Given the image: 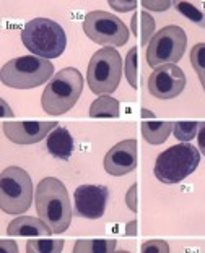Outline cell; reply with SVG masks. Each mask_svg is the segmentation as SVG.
<instances>
[{"instance_id": "6da1fadb", "label": "cell", "mask_w": 205, "mask_h": 253, "mask_svg": "<svg viewBox=\"0 0 205 253\" xmlns=\"http://www.w3.org/2000/svg\"><path fill=\"white\" fill-rule=\"evenodd\" d=\"M34 203L39 217L54 234L65 232L72 222V205L65 185L55 177H46L38 183Z\"/></svg>"}, {"instance_id": "7a4b0ae2", "label": "cell", "mask_w": 205, "mask_h": 253, "mask_svg": "<svg viewBox=\"0 0 205 253\" xmlns=\"http://www.w3.org/2000/svg\"><path fill=\"white\" fill-rule=\"evenodd\" d=\"M21 41L33 55L49 60L64 54L67 36L59 23L49 18H34L23 28Z\"/></svg>"}, {"instance_id": "3957f363", "label": "cell", "mask_w": 205, "mask_h": 253, "mask_svg": "<svg viewBox=\"0 0 205 253\" xmlns=\"http://www.w3.org/2000/svg\"><path fill=\"white\" fill-rule=\"evenodd\" d=\"M83 91V77L77 68L67 67L57 72L44 88L41 106L49 116H62L77 104Z\"/></svg>"}, {"instance_id": "277c9868", "label": "cell", "mask_w": 205, "mask_h": 253, "mask_svg": "<svg viewBox=\"0 0 205 253\" xmlns=\"http://www.w3.org/2000/svg\"><path fill=\"white\" fill-rule=\"evenodd\" d=\"M54 65L51 60L36 55H21L7 62L0 70V80L8 88L31 89L51 82Z\"/></svg>"}, {"instance_id": "5b68a950", "label": "cell", "mask_w": 205, "mask_h": 253, "mask_svg": "<svg viewBox=\"0 0 205 253\" xmlns=\"http://www.w3.org/2000/svg\"><path fill=\"white\" fill-rule=\"evenodd\" d=\"M201 163V153L191 143L169 146L159 154L155 163L156 179L163 183H179L187 179Z\"/></svg>"}, {"instance_id": "8992f818", "label": "cell", "mask_w": 205, "mask_h": 253, "mask_svg": "<svg viewBox=\"0 0 205 253\" xmlns=\"http://www.w3.org/2000/svg\"><path fill=\"white\" fill-rule=\"evenodd\" d=\"M122 59L114 47L96 50L88 63L87 82L91 93L104 96L117 89L122 77Z\"/></svg>"}, {"instance_id": "52a82bcc", "label": "cell", "mask_w": 205, "mask_h": 253, "mask_svg": "<svg viewBox=\"0 0 205 253\" xmlns=\"http://www.w3.org/2000/svg\"><path fill=\"white\" fill-rule=\"evenodd\" d=\"M33 201V182L30 174L10 166L0 174V210L7 214H23Z\"/></svg>"}, {"instance_id": "ba28073f", "label": "cell", "mask_w": 205, "mask_h": 253, "mask_svg": "<svg viewBox=\"0 0 205 253\" xmlns=\"http://www.w3.org/2000/svg\"><path fill=\"white\" fill-rule=\"evenodd\" d=\"M187 36L181 26L169 25L155 33L147 47V63L152 68L176 65L186 52Z\"/></svg>"}, {"instance_id": "9c48e42d", "label": "cell", "mask_w": 205, "mask_h": 253, "mask_svg": "<svg viewBox=\"0 0 205 253\" xmlns=\"http://www.w3.org/2000/svg\"><path fill=\"white\" fill-rule=\"evenodd\" d=\"M83 31L93 42L107 47H121L129 41V28L125 23L109 11L95 10L87 13L83 20Z\"/></svg>"}, {"instance_id": "30bf717a", "label": "cell", "mask_w": 205, "mask_h": 253, "mask_svg": "<svg viewBox=\"0 0 205 253\" xmlns=\"http://www.w3.org/2000/svg\"><path fill=\"white\" fill-rule=\"evenodd\" d=\"M186 88V75L178 65H161L148 77V91L158 99L178 97Z\"/></svg>"}, {"instance_id": "8fae6325", "label": "cell", "mask_w": 205, "mask_h": 253, "mask_svg": "<svg viewBox=\"0 0 205 253\" xmlns=\"http://www.w3.org/2000/svg\"><path fill=\"white\" fill-rule=\"evenodd\" d=\"M109 190L104 185H80L73 193L75 214L87 219H100L104 214Z\"/></svg>"}, {"instance_id": "7c38bea8", "label": "cell", "mask_w": 205, "mask_h": 253, "mask_svg": "<svg viewBox=\"0 0 205 253\" xmlns=\"http://www.w3.org/2000/svg\"><path fill=\"white\" fill-rule=\"evenodd\" d=\"M102 164L107 174L114 177H121L132 172L137 168V141H119L106 153Z\"/></svg>"}, {"instance_id": "4fadbf2b", "label": "cell", "mask_w": 205, "mask_h": 253, "mask_svg": "<svg viewBox=\"0 0 205 253\" xmlns=\"http://www.w3.org/2000/svg\"><path fill=\"white\" fill-rule=\"evenodd\" d=\"M57 126L55 122H7L3 124V133L16 145H34L48 138Z\"/></svg>"}, {"instance_id": "5bb4252c", "label": "cell", "mask_w": 205, "mask_h": 253, "mask_svg": "<svg viewBox=\"0 0 205 253\" xmlns=\"http://www.w3.org/2000/svg\"><path fill=\"white\" fill-rule=\"evenodd\" d=\"M7 234L13 237H49L54 232L41 217L18 216L8 224Z\"/></svg>"}, {"instance_id": "9a60e30c", "label": "cell", "mask_w": 205, "mask_h": 253, "mask_svg": "<svg viewBox=\"0 0 205 253\" xmlns=\"http://www.w3.org/2000/svg\"><path fill=\"white\" fill-rule=\"evenodd\" d=\"M46 148H48V151L54 158L67 161L73 153V138L70 135V131L64 128V126H57L55 130H52L48 135Z\"/></svg>"}, {"instance_id": "2e32d148", "label": "cell", "mask_w": 205, "mask_h": 253, "mask_svg": "<svg viewBox=\"0 0 205 253\" xmlns=\"http://www.w3.org/2000/svg\"><path fill=\"white\" fill-rule=\"evenodd\" d=\"M119 101L111 97L109 94L100 96L91 102L90 106V116L93 119H114L119 117Z\"/></svg>"}, {"instance_id": "e0dca14e", "label": "cell", "mask_w": 205, "mask_h": 253, "mask_svg": "<svg viewBox=\"0 0 205 253\" xmlns=\"http://www.w3.org/2000/svg\"><path fill=\"white\" fill-rule=\"evenodd\" d=\"M132 33L135 36L140 34V42L142 45H147L150 42V39L155 36V20L152 15H148L147 11H140L132 16V23H130Z\"/></svg>"}, {"instance_id": "ac0fdd59", "label": "cell", "mask_w": 205, "mask_h": 253, "mask_svg": "<svg viewBox=\"0 0 205 253\" xmlns=\"http://www.w3.org/2000/svg\"><path fill=\"white\" fill-rule=\"evenodd\" d=\"M173 131L171 122H144L142 124V135L145 141L150 145H161L168 140L169 133Z\"/></svg>"}, {"instance_id": "d6986e66", "label": "cell", "mask_w": 205, "mask_h": 253, "mask_svg": "<svg viewBox=\"0 0 205 253\" xmlns=\"http://www.w3.org/2000/svg\"><path fill=\"white\" fill-rule=\"evenodd\" d=\"M116 240L112 239H80L73 245L72 253H114Z\"/></svg>"}, {"instance_id": "ffe728a7", "label": "cell", "mask_w": 205, "mask_h": 253, "mask_svg": "<svg viewBox=\"0 0 205 253\" xmlns=\"http://www.w3.org/2000/svg\"><path fill=\"white\" fill-rule=\"evenodd\" d=\"M64 240H28L26 253H62Z\"/></svg>"}, {"instance_id": "44dd1931", "label": "cell", "mask_w": 205, "mask_h": 253, "mask_svg": "<svg viewBox=\"0 0 205 253\" xmlns=\"http://www.w3.org/2000/svg\"><path fill=\"white\" fill-rule=\"evenodd\" d=\"M191 65L196 70L205 91V42H199L191 49Z\"/></svg>"}, {"instance_id": "7402d4cb", "label": "cell", "mask_w": 205, "mask_h": 253, "mask_svg": "<svg viewBox=\"0 0 205 253\" xmlns=\"http://www.w3.org/2000/svg\"><path fill=\"white\" fill-rule=\"evenodd\" d=\"M174 8L178 10L181 15H184L187 20H191L192 23H196V25H199L205 30V13L202 10L194 7V5L189 2H176Z\"/></svg>"}, {"instance_id": "603a6c76", "label": "cell", "mask_w": 205, "mask_h": 253, "mask_svg": "<svg viewBox=\"0 0 205 253\" xmlns=\"http://www.w3.org/2000/svg\"><path fill=\"white\" fill-rule=\"evenodd\" d=\"M199 122H174L173 133L182 143H189L192 138L197 136Z\"/></svg>"}, {"instance_id": "cb8c5ba5", "label": "cell", "mask_w": 205, "mask_h": 253, "mask_svg": "<svg viewBox=\"0 0 205 253\" xmlns=\"http://www.w3.org/2000/svg\"><path fill=\"white\" fill-rule=\"evenodd\" d=\"M124 73L125 78H127L129 84L132 86L134 89H137V47H132L125 55V62H124Z\"/></svg>"}, {"instance_id": "d4e9b609", "label": "cell", "mask_w": 205, "mask_h": 253, "mask_svg": "<svg viewBox=\"0 0 205 253\" xmlns=\"http://www.w3.org/2000/svg\"><path fill=\"white\" fill-rule=\"evenodd\" d=\"M142 253H169V245L166 240H147L142 245Z\"/></svg>"}, {"instance_id": "484cf974", "label": "cell", "mask_w": 205, "mask_h": 253, "mask_svg": "<svg viewBox=\"0 0 205 253\" xmlns=\"http://www.w3.org/2000/svg\"><path fill=\"white\" fill-rule=\"evenodd\" d=\"M125 205H127V208L130 211L137 212V183H134L127 190V193H125Z\"/></svg>"}, {"instance_id": "4316f807", "label": "cell", "mask_w": 205, "mask_h": 253, "mask_svg": "<svg viewBox=\"0 0 205 253\" xmlns=\"http://www.w3.org/2000/svg\"><path fill=\"white\" fill-rule=\"evenodd\" d=\"M109 7L117 11H130L137 7L135 0H127V2H119V0H109Z\"/></svg>"}, {"instance_id": "83f0119b", "label": "cell", "mask_w": 205, "mask_h": 253, "mask_svg": "<svg viewBox=\"0 0 205 253\" xmlns=\"http://www.w3.org/2000/svg\"><path fill=\"white\" fill-rule=\"evenodd\" d=\"M142 5H144V8H147V10L164 11V10H168L171 7V2H168V0H164V2H152V0H144Z\"/></svg>"}, {"instance_id": "f1b7e54d", "label": "cell", "mask_w": 205, "mask_h": 253, "mask_svg": "<svg viewBox=\"0 0 205 253\" xmlns=\"http://www.w3.org/2000/svg\"><path fill=\"white\" fill-rule=\"evenodd\" d=\"M0 250L2 253H18V245L15 240H0Z\"/></svg>"}, {"instance_id": "f546056e", "label": "cell", "mask_w": 205, "mask_h": 253, "mask_svg": "<svg viewBox=\"0 0 205 253\" xmlns=\"http://www.w3.org/2000/svg\"><path fill=\"white\" fill-rule=\"evenodd\" d=\"M197 143H199V149H201V153L205 156V122H199Z\"/></svg>"}, {"instance_id": "4dcf8cb0", "label": "cell", "mask_w": 205, "mask_h": 253, "mask_svg": "<svg viewBox=\"0 0 205 253\" xmlns=\"http://www.w3.org/2000/svg\"><path fill=\"white\" fill-rule=\"evenodd\" d=\"M0 106H2V112H0V116H2V117H11V116H13V111L10 109V106L7 104V101H5V99H0Z\"/></svg>"}, {"instance_id": "1f68e13d", "label": "cell", "mask_w": 205, "mask_h": 253, "mask_svg": "<svg viewBox=\"0 0 205 253\" xmlns=\"http://www.w3.org/2000/svg\"><path fill=\"white\" fill-rule=\"evenodd\" d=\"M137 221H130L127 226H125V235H135L137 234Z\"/></svg>"}, {"instance_id": "d6a6232c", "label": "cell", "mask_w": 205, "mask_h": 253, "mask_svg": "<svg viewBox=\"0 0 205 253\" xmlns=\"http://www.w3.org/2000/svg\"><path fill=\"white\" fill-rule=\"evenodd\" d=\"M142 117H153V114L148 109H142Z\"/></svg>"}, {"instance_id": "836d02e7", "label": "cell", "mask_w": 205, "mask_h": 253, "mask_svg": "<svg viewBox=\"0 0 205 253\" xmlns=\"http://www.w3.org/2000/svg\"><path fill=\"white\" fill-rule=\"evenodd\" d=\"M114 253H130V252H127V250H117V252H114Z\"/></svg>"}]
</instances>
